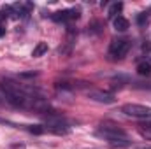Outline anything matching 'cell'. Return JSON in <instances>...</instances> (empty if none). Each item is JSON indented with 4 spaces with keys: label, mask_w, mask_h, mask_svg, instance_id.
<instances>
[{
    "label": "cell",
    "mask_w": 151,
    "mask_h": 149,
    "mask_svg": "<svg viewBox=\"0 0 151 149\" xmlns=\"http://www.w3.org/2000/svg\"><path fill=\"white\" fill-rule=\"evenodd\" d=\"M0 88H2V91H4V95H5V98H7L12 105L21 107V109H25V107H34L35 97L30 95V90H27V88H23V86H19V84H16L14 81H9V79H4V81L0 82Z\"/></svg>",
    "instance_id": "obj_1"
},
{
    "label": "cell",
    "mask_w": 151,
    "mask_h": 149,
    "mask_svg": "<svg viewBox=\"0 0 151 149\" xmlns=\"http://www.w3.org/2000/svg\"><path fill=\"white\" fill-rule=\"evenodd\" d=\"M97 135L102 137L104 140H107L111 146H118V148H127V146H130L128 135H127L121 128H118V126H114V125H102V126L97 130Z\"/></svg>",
    "instance_id": "obj_2"
},
{
    "label": "cell",
    "mask_w": 151,
    "mask_h": 149,
    "mask_svg": "<svg viewBox=\"0 0 151 149\" xmlns=\"http://www.w3.org/2000/svg\"><path fill=\"white\" fill-rule=\"evenodd\" d=\"M130 47H132L130 40H127V39H116L109 46V56L114 58V60H121V58L127 56V53L130 51Z\"/></svg>",
    "instance_id": "obj_3"
},
{
    "label": "cell",
    "mask_w": 151,
    "mask_h": 149,
    "mask_svg": "<svg viewBox=\"0 0 151 149\" xmlns=\"http://www.w3.org/2000/svg\"><path fill=\"white\" fill-rule=\"evenodd\" d=\"M121 112L132 117H139V119H150L151 117V107L148 105H141V104H125L121 107Z\"/></svg>",
    "instance_id": "obj_4"
},
{
    "label": "cell",
    "mask_w": 151,
    "mask_h": 149,
    "mask_svg": "<svg viewBox=\"0 0 151 149\" xmlns=\"http://www.w3.org/2000/svg\"><path fill=\"white\" fill-rule=\"evenodd\" d=\"M46 130L56 133V135H65L69 133V126L62 121V119H56V117H47V126Z\"/></svg>",
    "instance_id": "obj_5"
},
{
    "label": "cell",
    "mask_w": 151,
    "mask_h": 149,
    "mask_svg": "<svg viewBox=\"0 0 151 149\" xmlns=\"http://www.w3.org/2000/svg\"><path fill=\"white\" fill-rule=\"evenodd\" d=\"M77 18H79V9H65V11L53 14L55 21H70V19H77Z\"/></svg>",
    "instance_id": "obj_6"
},
{
    "label": "cell",
    "mask_w": 151,
    "mask_h": 149,
    "mask_svg": "<svg viewBox=\"0 0 151 149\" xmlns=\"http://www.w3.org/2000/svg\"><path fill=\"white\" fill-rule=\"evenodd\" d=\"M88 97L91 100H97V102H102V104H113L114 97L111 93H104V91H88Z\"/></svg>",
    "instance_id": "obj_7"
},
{
    "label": "cell",
    "mask_w": 151,
    "mask_h": 149,
    "mask_svg": "<svg viewBox=\"0 0 151 149\" xmlns=\"http://www.w3.org/2000/svg\"><path fill=\"white\" fill-rule=\"evenodd\" d=\"M114 28H116L118 32H127V30L130 28V23H128L127 18L118 16V18H114Z\"/></svg>",
    "instance_id": "obj_8"
},
{
    "label": "cell",
    "mask_w": 151,
    "mask_h": 149,
    "mask_svg": "<svg viewBox=\"0 0 151 149\" xmlns=\"http://www.w3.org/2000/svg\"><path fill=\"white\" fill-rule=\"evenodd\" d=\"M121 9H123V4H121V2H116V4H113V5L109 7V11H107V18H109V19L118 18V14L121 12Z\"/></svg>",
    "instance_id": "obj_9"
},
{
    "label": "cell",
    "mask_w": 151,
    "mask_h": 149,
    "mask_svg": "<svg viewBox=\"0 0 151 149\" xmlns=\"http://www.w3.org/2000/svg\"><path fill=\"white\" fill-rule=\"evenodd\" d=\"M47 49H49V47H47V42H42V40H40V42H37V46L34 47L32 56H34V58H39V56H42L44 53H47Z\"/></svg>",
    "instance_id": "obj_10"
},
{
    "label": "cell",
    "mask_w": 151,
    "mask_h": 149,
    "mask_svg": "<svg viewBox=\"0 0 151 149\" xmlns=\"http://www.w3.org/2000/svg\"><path fill=\"white\" fill-rule=\"evenodd\" d=\"M137 72L141 75H150L151 74V65L146 63V62H144V63H139V65H137Z\"/></svg>",
    "instance_id": "obj_11"
},
{
    "label": "cell",
    "mask_w": 151,
    "mask_h": 149,
    "mask_svg": "<svg viewBox=\"0 0 151 149\" xmlns=\"http://www.w3.org/2000/svg\"><path fill=\"white\" fill-rule=\"evenodd\" d=\"M28 132L34 133V135H42L46 132V126H42V125H32V126H28Z\"/></svg>",
    "instance_id": "obj_12"
},
{
    "label": "cell",
    "mask_w": 151,
    "mask_h": 149,
    "mask_svg": "<svg viewBox=\"0 0 151 149\" xmlns=\"http://www.w3.org/2000/svg\"><path fill=\"white\" fill-rule=\"evenodd\" d=\"M142 126H146V128H142V130H141V133H142L146 139H151V123H148V125H142Z\"/></svg>",
    "instance_id": "obj_13"
},
{
    "label": "cell",
    "mask_w": 151,
    "mask_h": 149,
    "mask_svg": "<svg viewBox=\"0 0 151 149\" xmlns=\"http://www.w3.org/2000/svg\"><path fill=\"white\" fill-rule=\"evenodd\" d=\"M137 23H139V25L148 23V12H141V14L137 16Z\"/></svg>",
    "instance_id": "obj_14"
},
{
    "label": "cell",
    "mask_w": 151,
    "mask_h": 149,
    "mask_svg": "<svg viewBox=\"0 0 151 149\" xmlns=\"http://www.w3.org/2000/svg\"><path fill=\"white\" fill-rule=\"evenodd\" d=\"M142 51L144 53H151V40H144L142 42Z\"/></svg>",
    "instance_id": "obj_15"
},
{
    "label": "cell",
    "mask_w": 151,
    "mask_h": 149,
    "mask_svg": "<svg viewBox=\"0 0 151 149\" xmlns=\"http://www.w3.org/2000/svg\"><path fill=\"white\" fill-rule=\"evenodd\" d=\"M35 72H23V74H19V77H23V79H30V77H35Z\"/></svg>",
    "instance_id": "obj_16"
},
{
    "label": "cell",
    "mask_w": 151,
    "mask_h": 149,
    "mask_svg": "<svg viewBox=\"0 0 151 149\" xmlns=\"http://www.w3.org/2000/svg\"><path fill=\"white\" fill-rule=\"evenodd\" d=\"M4 34H5V28H2V27H0V37H2Z\"/></svg>",
    "instance_id": "obj_17"
},
{
    "label": "cell",
    "mask_w": 151,
    "mask_h": 149,
    "mask_svg": "<svg viewBox=\"0 0 151 149\" xmlns=\"http://www.w3.org/2000/svg\"><path fill=\"white\" fill-rule=\"evenodd\" d=\"M141 149H151V146H148V148H141Z\"/></svg>",
    "instance_id": "obj_18"
}]
</instances>
